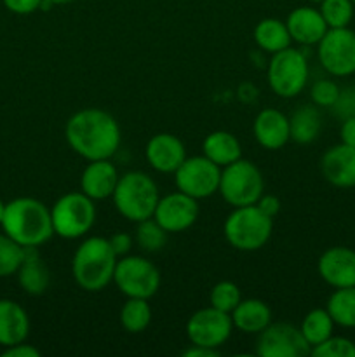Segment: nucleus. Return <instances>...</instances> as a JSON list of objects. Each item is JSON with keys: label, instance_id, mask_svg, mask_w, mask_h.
Segmentation results:
<instances>
[{"label": "nucleus", "instance_id": "f257e3e1", "mask_svg": "<svg viewBox=\"0 0 355 357\" xmlns=\"http://www.w3.org/2000/svg\"><path fill=\"white\" fill-rule=\"evenodd\" d=\"M70 149L86 160L111 159L120 146L122 132L115 117L101 108H84L66 121Z\"/></svg>", "mask_w": 355, "mask_h": 357}, {"label": "nucleus", "instance_id": "f03ea898", "mask_svg": "<svg viewBox=\"0 0 355 357\" xmlns=\"http://www.w3.org/2000/svg\"><path fill=\"white\" fill-rule=\"evenodd\" d=\"M0 227L23 248H38L54 236L51 209L33 197H17L7 202Z\"/></svg>", "mask_w": 355, "mask_h": 357}, {"label": "nucleus", "instance_id": "7ed1b4c3", "mask_svg": "<svg viewBox=\"0 0 355 357\" xmlns=\"http://www.w3.org/2000/svg\"><path fill=\"white\" fill-rule=\"evenodd\" d=\"M118 257L104 237H89L82 241L72 258V274L77 286L84 291H103L113 282L115 265Z\"/></svg>", "mask_w": 355, "mask_h": 357}, {"label": "nucleus", "instance_id": "20e7f679", "mask_svg": "<svg viewBox=\"0 0 355 357\" xmlns=\"http://www.w3.org/2000/svg\"><path fill=\"white\" fill-rule=\"evenodd\" d=\"M111 199L115 209L125 220L138 223L152 218L160 195L152 176L143 171H129L118 178Z\"/></svg>", "mask_w": 355, "mask_h": 357}, {"label": "nucleus", "instance_id": "39448f33", "mask_svg": "<svg viewBox=\"0 0 355 357\" xmlns=\"http://www.w3.org/2000/svg\"><path fill=\"white\" fill-rule=\"evenodd\" d=\"M274 230V218L265 215L256 204L233 208L226 216L223 232L233 250L258 251L270 241Z\"/></svg>", "mask_w": 355, "mask_h": 357}, {"label": "nucleus", "instance_id": "423d86ee", "mask_svg": "<svg viewBox=\"0 0 355 357\" xmlns=\"http://www.w3.org/2000/svg\"><path fill=\"white\" fill-rule=\"evenodd\" d=\"M52 229L63 239H80L96 222V204L82 190L68 192L54 202L51 209Z\"/></svg>", "mask_w": 355, "mask_h": 357}, {"label": "nucleus", "instance_id": "0eeeda50", "mask_svg": "<svg viewBox=\"0 0 355 357\" xmlns=\"http://www.w3.org/2000/svg\"><path fill=\"white\" fill-rule=\"evenodd\" d=\"M310 68L306 56L291 45L271 54L267 70L270 89L281 98H296L308 84Z\"/></svg>", "mask_w": 355, "mask_h": 357}, {"label": "nucleus", "instance_id": "6e6552de", "mask_svg": "<svg viewBox=\"0 0 355 357\" xmlns=\"http://www.w3.org/2000/svg\"><path fill=\"white\" fill-rule=\"evenodd\" d=\"M263 174L251 160L239 159L221 169L218 192L223 201L232 208L256 204L263 195Z\"/></svg>", "mask_w": 355, "mask_h": 357}, {"label": "nucleus", "instance_id": "1a4fd4ad", "mask_svg": "<svg viewBox=\"0 0 355 357\" xmlns=\"http://www.w3.org/2000/svg\"><path fill=\"white\" fill-rule=\"evenodd\" d=\"M113 282L127 298L150 300L160 288V272L143 257H120L113 272Z\"/></svg>", "mask_w": 355, "mask_h": 357}, {"label": "nucleus", "instance_id": "9d476101", "mask_svg": "<svg viewBox=\"0 0 355 357\" xmlns=\"http://www.w3.org/2000/svg\"><path fill=\"white\" fill-rule=\"evenodd\" d=\"M320 66L333 77L355 73V31L348 26L329 28L317 44Z\"/></svg>", "mask_w": 355, "mask_h": 357}, {"label": "nucleus", "instance_id": "9b49d317", "mask_svg": "<svg viewBox=\"0 0 355 357\" xmlns=\"http://www.w3.org/2000/svg\"><path fill=\"white\" fill-rule=\"evenodd\" d=\"M221 167L202 155L187 157L180 167L174 171V183L178 190L184 192L194 199H207L218 194Z\"/></svg>", "mask_w": 355, "mask_h": 357}, {"label": "nucleus", "instance_id": "f8f14e48", "mask_svg": "<svg viewBox=\"0 0 355 357\" xmlns=\"http://www.w3.org/2000/svg\"><path fill=\"white\" fill-rule=\"evenodd\" d=\"M184 330L190 344L218 351L232 335V316L214 307H205L191 314Z\"/></svg>", "mask_w": 355, "mask_h": 357}, {"label": "nucleus", "instance_id": "ddd939ff", "mask_svg": "<svg viewBox=\"0 0 355 357\" xmlns=\"http://www.w3.org/2000/svg\"><path fill=\"white\" fill-rule=\"evenodd\" d=\"M312 347L301 330L287 323H270L258 333L256 354L261 357H305Z\"/></svg>", "mask_w": 355, "mask_h": 357}, {"label": "nucleus", "instance_id": "4468645a", "mask_svg": "<svg viewBox=\"0 0 355 357\" xmlns=\"http://www.w3.org/2000/svg\"><path fill=\"white\" fill-rule=\"evenodd\" d=\"M153 218L167 234L184 232L197 222L198 202L184 192H173L159 199Z\"/></svg>", "mask_w": 355, "mask_h": 357}, {"label": "nucleus", "instance_id": "2eb2a0df", "mask_svg": "<svg viewBox=\"0 0 355 357\" xmlns=\"http://www.w3.org/2000/svg\"><path fill=\"white\" fill-rule=\"evenodd\" d=\"M317 272L334 289L355 286V250L347 246L329 248L320 255Z\"/></svg>", "mask_w": 355, "mask_h": 357}, {"label": "nucleus", "instance_id": "dca6fc26", "mask_svg": "<svg viewBox=\"0 0 355 357\" xmlns=\"http://www.w3.org/2000/svg\"><path fill=\"white\" fill-rule=\"evenodd\" d=\"M145 157L152 169L174 174V171L187 159V150L178 136L171 132H157L146 143Z\"/></svg>", "mask_w": 355, "mask_h": 357}, {"label": "nucleus", "instance_id": "f3484780", "mask_svg": "<svg viewBox=\"0 0 355 357\" xmlns=\"http://www.w3.org/2000/svg\"><path fill=\"white\" fill-rule=\"evenodd\" d=\"M320 171L333 187H355V146L338 143L327 149L320 159Z\"/></svg>", "mask_w": 355, "mask_h": 357}, {"label": "nucleus", "instance_id": "a211bd4d", "mask_svg": "<svg viewBox=\"0 0 355 357\" xmlns=\"http://www.w3.org/2000/svg\"><path fill=\"white\" fill-rule=\"evenodd\" d=\"M253 135L263 149L281 150L291 139L289 117L277 108H263L254 119Z\"/></svg>", "mask_w": 355, "mask_h": 357}, {"label": "nucleus", "instance_id": "6ab92c4d", "mask_svg": "<svg viewBox=\"0 0 355 357\" xmlns=\"http://www.w3.org/2000/svg\"><path fill=\"white\" fill-rule=\"evenodd\" d=\"M118 178L120 174L110 159L89 160L80 176V190L94 202L103 201L113 195Z\"/></svg>", "mask_w": 355, "mask_h": 357}, {"label": "nucleus", "instance_id": "aec40b11", "mask_svg": "<svg viewBox=\"0 0 355 357\" xmlns=\"http://www.w3.org/2000/svg\"><path fill=\"white\" fill-rule=\"evenodd\" d=\"M285 26L292 40L301 45H317L329 30L320 10L308 6L292 9L285 20Z\"/></svg>", "mask_w": 355, "mask_h": 357}, {"label": "nucleus", "instance_id": "412c9836", "mask_svg": "<svg viewBox=\"0 0 355 357\" xmlns=\"http://www.w3.org/2000/svg\"><path fill=\"white\" fill-rule=\"evenodd\" d=\"M16 274L21 289L31 296L45 293L51 284V271L40 258L37 246L23 248V261Z\"/></svg>", "mask_w": 355, "mask_h": 357}, {"label": "nucleus", "instance_id": "4be33fe9", "mask_svg": "<svg viewBox=\"0 0 355 357\" xmlns=\"http://www.w3.org/2000/svg\"><path fill=\"white\" fill-rule=\"evenodd\" d=\"M30 335L26 310L13 300H0V345L10 347L24 342Z\"/></svg>", "mask_w": 355, "mask_h": 357}, {"label": "nucleus", "instance_id": "5701e85b", "mask_svg": "<svg viewBox=\"0 0 355 357\" xmlns=\"http://www.w3.org/2000/svg\"><path fill=\"white\" fill-rule=\"evenodd\" d=\"M230 316L233 328L247 335L261 333L271 323V309L260 298H242Z\"/></svg>", "mask_w": 355, "mask_h": 357}, {"label": "nucleus", "instance_id": "b1692460", "mask_svg": "<svg viewBox=\"0 0 355 357\" xmlns=\"http://www.w3.org/2000/svg\"><path fill=\"white\" fill-rule=\"evenodd\" d=\"M202 153L223 169L235 160L242 159V146L232 132L212 131L202 143Z\"/></svg>", "mask_w": 355, "mask_h": 357}, {"label": "nucleus", "instance_id": "393cba45", "mask_svg": "<svg viewBox=\"0 0 355 357\" xmlns=\"http://www.w3.org/2000/svg\"><path fill=\"white\" fill-rule=\"evenodd\" d=\"M291 139L299 145L315 142L322 129V117L315 105H303L289 119Z\"/></svg>", "mask_w": 355, "mask_h": 357}, {"label": "nucleus", "instance_id": "a878e982", "mask_svg": "<svg viewBox=\"0 0 355 357\" xmlns=\"http://www.w3.org/2000/svg\"><path fill=\"white\" fill-rule=\"evenodd\" d=\"M253 37L258 47L265 52H270V54H275V52L289 47L292 40L287 26H285V21L275 20V17L261 20L254 26Z\"/></svg>", "mask_w": 355, "mask_h": 357}, {"label": "nucleus", "instance_id": "bb28decb", "mask_svg": "<svg viewBox=\"0 0 355 357\" xmlns=\"http://www.w3.org/2000/svg\"><path fill=\"white\" fill-rule=\"evenodd\" d=\"M326 309L334 324L341 328H355V286L334 289L327 298Z\"/></svg>", "mask_w": 355, "mask_h": 357}, {"label": "nucleus", "instance_id": "cd10ccee", "mask_svg": "<svg viewBox=\"0 0 355 357\" xmlns=\"http://www.w3.org/2000/svg\"><path fill=\"white\" fill-rule=\"evenodd\" d=\"M334 326L336 324H334L327 309H313L303 317L299 330H301L303 337L308 342L310 347H315L333 335Z\"/></svg>", "mask_w": 355, "mask_h": 357}, {"label": "nucleus", "instance_id": "c85d7f7f", "mask_svg": "<svg viewBox=\"0 0 355 357\" xmlns=\"http://www.w3.org/2000/svg\"><path fill=\"white\" fill-rule=\"evenodd\" d=\"M152 323V307L146 298H127L120 309V324L127 333H143Z\"/></svg>", "mask_w": 355, "mask_h": 357}, {"label": "nucleus", "instance_id": "c756f323", "mask_svg": "<svg viewBox=\"0 0 355 357\" xmlns=\"http://www.w3.org/2000/svg\"><path fill=\"white\" fill-rule=\"evenodd\" d=\"M136 243L141 250L148 253H157L162 250L167 243V232L155 222V218H146L138 222L136 227Z\"/></svg>", "mask_w": 355, "mask_h": 357}, {"label": "nucleus", "instance_id": "7c9ffc66", "mask_svg": "<svg viewBox=\"0 0 355 357\" xmlns=\"http://www.w3.org/2000/svg\"><path fill=\"white\" fill-rule=\"evenodd\" d=\"M354 7L352 0H322L320 14L329 28H345L354 20Z\"/></svg>", "mask_w": 355, "mask_h": 357}, {"label": "nucleus", "instance_id": "2f4dec72", "mask_svg": "<svg viewBox=\"0 0 355 357\" xmlns=\"http://www.w3.org/2000/svg\"><path fill=\"white\" fill-rule=\"evenodd\" d=\"M240 300H242V295H240L239 286L232 281H219L218 284L212 286L211 295H209L211 307L226 314H232Z\"/></svg>", "mask_w": 355, "mask_h": 357}, {"label": "nucleus", "instance_id": "473e14b6", "mask_svg": "<svg viewBox=\"0 0 355 357\" xmlns=\"http://www.w3.org/2000/svg\"><path fill=\"white\" fill-rule=\"evenodd\" d=\"M23 261V246L10 239L7 234H0V278L14 275Z\"/></svg>", "mask_w": 355, "mask_h": 357}, {"label": "nucleus", "instance_id": "72a5a7b5", "mask_svg": "<svg viewBox=\"0 0 355 357\" xmlns=\"http://www.w3.org/2000/svg\"><path fill=\"white\" fill-rule=\"evenodd\" d=\"M310 356L315 357H355V342L347 337L331 335L322 344L312 347Z\"/></svg>", "mask_w": 355, "mask_h": 357}, {"label": "nucleus", "instance_id": "f704fd0d", "mask_svg": "<svg viewBox=\"0 0 355 357\" xmlns=\"http://www.w3.org/2000/svg\"><path fill=\"white\" fill-rule=\"evenodd\" d=\"M341 87L331 79H319L310 87V100L315 107L320 108H333L340 96Z\"/></svg>", "mask_w": 355, "mask_h": 357}, {"label": "nucleus", "instance_id": "c9c22d12", "mask_svg": "<svg viewBox=\"0 0 355 357\" xmlns=\"http://www.w3.org/2000/svg\"><path fill=\"white\" fill-rule=\"evenodd\" d=\"M331 110H333L334 115L340 117L341 121L355 115V86H348L345 87V89H341L340 96H338L336 103L333 105Z\"/></svg>", "mask_w": 355, "mask_h": 357}, {"label": "nucleus", "instance_id": "e433bc0d", "mask_svg": "<svg viewBox=\"0 0 355 357\" xmlns=\"http://www.w3.org/2000/svg\"><path fill=\"white\" fill-rule=\"evenodd\" d=\"M2 2L7 7V10H10L14 14H19V16H26V14L35 13L42 6V0H2Z\"/></svg>", "mask_w": 355, "mask_h": 357}, {"label": "nucleus", "instance_id": "4c0bfd02", "mask_svg": "<svg viewBox=\"0 0 355 357\" xmlns=\"http://www.w3.org/2000/svg\"><path fill=\"white\" fill-rule=\"evenodd\" d=\"M108 241H110L111 250L115 251V255H117L118 258L129 255V251H131V248H132V237L125 232L113 234V236H111Z\"/></svg>", "mask_w": 355, "mask_h": 357}, {"label": "nucleus", "instance_id": "58836bf2", "mask_svg": "<svg viewBox=\"0 0 355 357\" xmlns=\"http://www.w3.org/2000/svg\"><path fill=\"white\" fill-rule=\"evenodd\" d=\"M3 357H40V351L33 345L26 344V340L19 342L16 345H10L6 347V351L2 352Z\"/></svg>", "mask_w": 355, "mask_h": 357}, {"label": "nucleus", "instance_id": "ea45409f", "mask_svg": "<svg viewBox=\"0 0 355 357\" xmlns=\"http://www.w3.org/2000/svg\"><path fill=\"white\" fill-rule=\"evenodd\" d=\"M256 206L265 213V215L270 216V218H275V216L278 215V211H281V201H278L275 195L263 194L260 197V201L256 202Z\"/></svg>", "mask_w": 355, "mask_h": 357}, {"label": "nucleus", "instance_id": "a19ab883", "mask_svg": "<svg viewBox=\"0 0 355 357\" xmlns=\"http://www.w3.org/2000/svg\"><path fill=\"white\" fill-rule=\"evenodd\" d=\"M340 139L341 143H345V145L355 146V115L341 121Z\"/></svg>", "mask_w": 355, "mask_h": 357}, {"label": "nucleus", "instance_id": "79ce46f5", "mask_svg": "<svg viewBox=\"0 0 355 357\" xmlns=\"http://www.w3.org/2000/svg\"><path fill=\"white\" fill-rule=\"evenodd\" d=\"M218 356V351L216 349L202 347V345L191 344V347H188L187 351L183 352V357H212Z\"/></svg>", "mask_w": 355, "mask_h": 357}, {"label": "nucleus", "instance_id": "37998d69", "mask_svg": "<svg viewBox=\"0 0 355 357\" xmlns=\"http://www.w3.org/2000/svg\"><path fill=\"white\" fill-rule=\"evenodd\" d=\"M47 2H51L52 6H61V3H70L73 0H47Z\"/></svg>", "mask_w": 355, "mask_h": 357}, {"label": "nucleus", "instance_id": "c03bdc74", "mask_svg": "<svg viewBox=\"0 0 355 357\" xmlns=\"http://www.w3.org/2000/svg\"><path fill=\"white\" fill-rule=\"evenodd\" d=\"M3 209H6V204L0 201V223H2V218H3Z\"/></svg>", "mask_w": 355, "mask_h": 357}, {"label": "nucleus", "instance_id": "a18cd8bd", "mask_svg": "<svg viewBox=\"0 0 355 357\" xmlns=\"http://www.w3.org/2000/svg\"><path fill=\"white\" fill-rule=\"evenodd\" d=\"M310 2H313V3H320V2H322V0H310Z\"/></svg>", "mask_w": 355, "mask_h": 357}, {"label": "nucleus", "instance_id": "49530a36", "mask_svg": "<svg viewBox=\"0 0 355 357\" xmlns=\"http://www.w3.org/2000/svg\"><path fill=\"white\" fill-rule=\"evenodd\" d=\"M352 2H354V3H355V0H352Z\"/></svg>", "mask_w": 355, "mask_h": 357}]
</instances>
